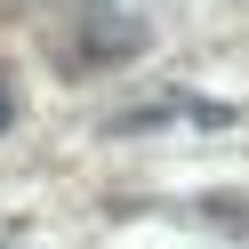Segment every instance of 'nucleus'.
<instances>
[{
    "instance_id": "f257e3e1",
    "label": "nucleus",
    "mask_w": 249,
    "mask_h": 249,
    "mask_svg": "<svg viewBox=\"0 0 249 249\" xmlns=\"http://www.w3.org/2000/svg\"><path fill=\"white\" fill-rule=\"evenodd\" d=\"M8 121H17V97H8V81H0V129H8Z\"/></svg>"
}]
</instances>
